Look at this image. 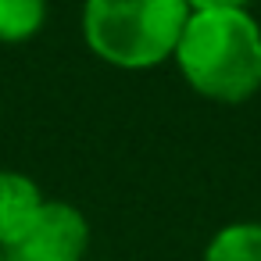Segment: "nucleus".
I'll return each mask as SVG.
<instances>
[{"label":"nucleus","mask_w":261,"mask_h":261,"mask_svg":"<svg viewBox=\"0 0 261 261\" xmlns=\"http://www.w3.org/2000/svg\"><path fill=\"white\" fill-rule=\"evenodd\" d=\"M172 61L197 97L243 104L261 90V22L250 8L193 11Z\"/></svg>","instance_id":"f257e3e1"},{"label":"nucleus","mask_w":261,"mask_h":261,"mask_svg":"<svg viewBox=\"0 0 261 261\" xmlns=\"http://www.w3.org/2000/svg\"><path fill=\"white\" fill-rule=\"evenodd\" d=\"M190 15L186 0H86L83 40L104 65L147 72L175 58Z\"/></svg>","instance_id":"f03ea898"},{"label":"nucleus","mask_w":261,"mask_h":261,"mask_svg":"<svg viewBox=\"0 0 261 261\" xmlns=\"http://www.w3.org/2000/svg\"><path fill=\"white\" fill-rule=\"evenodd\" d=\"M90 222L68 200H50L29 225V232L8 250V261H86Z\"/></svg>","instance_id":"7ed1b4c3"},{"label":"nucleus","mask_w":261,"mask_h":261,"mask_svg":"<svg viewBox=\"0 0 261 261\" xmlns=\"http://www.w3.org/2000/svg\"><path fill=\"white\" fill-rule=\"evenodd\" d=\"M43 204H47V197L33 175L0 168V250L4 254L29 232V225L36 222Z\"/></svg>","instance_id":"20e7f679"},{"label":"nucleus","mask_w":261,"mask_h":261,"mask_svg":"<svg viewBox=\"0 0 261 261\" xmlns=\"http://www.w3.org/2000/svg\"><path fill=\"white\" fill-rule=\"evenodd\" d=\"M200 261H261V222H229L222 225Z\"/></svg>","instance_id":"39448f33"},{"label":"nucleus","mask_w":261,"mask_h":261,"mask_svg":"<svg viewBox=\"0 0 261 261\" xmlns=\"http://www.w3.org/2000/svg\"><path fill=\"white\" fill-rule=\"evenodd\" d=\"M47 22V0H0V43H25Z\"/></svg>","instance_id":"423d86ee"},{"label":"nucleus","mask_w":261,"mask_h":261,"mask_svg":"<svg viewBox=\"0 0 261 261\" xmlns=\"http://www.w3.org/2000/svg\"><path fill=\"white\" fill-rule=\"evenodd\" d=\"M190 11H243L250 0H186Z\"/></svg>","instance_id":"0eeeda50"},{"label":"nucleus","mask_w":261,"mask_h":261,"mask_svg":"<svg viewBox=\"0 0 261 261\" xmlns=\"http://www.w3.org/2000/svg\"><path fill=\"white\" fill-rule=\"evenodd\" d=\"M0 261H8V254H4V250H0Z\"/></svg>","instance_id":"6e6552de"}]
</instances>
